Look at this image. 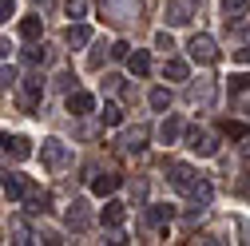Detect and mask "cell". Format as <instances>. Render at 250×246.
Wrapping results in <instances>:
<instances>
[{
  "mask_svg": "<svg viewBox=\"0 0 250 246\" xmlns=\"http://www.w3.org/2000/svg\"><path fill=\"white\" fill-rule=\"evenodd\" d=\"M8 234H12V242H16V246L32 242V230H28V223H24V219H12V223H8Z\"/></svg>",
  "mask_w": 250,
  "mask_h": 246,
  "instance_id": "obj_22",
  "label": "cell"
},
{
  "mask_svg": "<svg viewBox=\"0 0 250 246\" xmlns=\"http://www.w3.org/2000/svg\"><path fill=\"white\" fill-rule=\"evenodd\" d=\"M68 111L72 115H87V111H96V100H91L87 91H68Z\"/></svg>",
  "mask_w": 250,
  "mask_h": 246,
  "instance_id": "obj_14",
  "label": "cell"
},
{
  "mask_svg": "<svg viewBox=\"0 0 250 246\" xmlns=\"http://www.w3.org/2000/svg\"><path fill=\"white\" fill-rule=\"evenodd\" d=\"M40 32H44V24H40V16H24L20 20V36L32 44V40H40Z\"/></svg>",
  "mask_w": 250,
  "mask_h": 246,
  "instance_id": "obj_21",
  "label": "cell"
},
{
  "mask_svg": "<svg viewBox=\"0 0 250 246\" xmlns=\"http://www.w3.org/2000/svg\"><path fill=\"white\" fill-rule=\"evenodd\" d=\"M183 135V119L179 115H167L163 123H159V143H175Z\"/></svg>",
  "mask_w": 250,
  "mask_h": 246,
  "instance_id": "obj_16",
  "label": "cell"
},
{
  "mask_svg": "<svg viewBox=\"0 0 250 246\" xmlns=\"http://www.w3.org/2000/svg\"><path fill=\"white\" fill-rule=\"evenodd\" d=\"M8 16H12V0H0V24H4Z\"/></svg>",
  "mask_w": 250,
  "mask_h": 246,
  "instance_id": "obj_39",
  "label": "cell"
},
{
  "mask_svg": "<svg viewBox=\"0 0 250 246\" xmlns=\"http://www.w3.org/2000/svg\"><path fill=\"white\" fill-rule=\"evenodd\" d=\"M127 52H131V44H123V40L107 48V56H115V60H127Z\"/></svg>",
  "mask_w": 250,
  "mask_h": 246,
  "instance_id": "obj_33",
  "label": "cell"
},
{
  "mask_svg": "<svg viewBox=\"0 0 250 246\" xmlns=\"http://www.w3.org/2000/svg\"><path fill=\"white\" fill-rule=\"evenodd\" d=\"M234 103H238L242 115H250V91H234Z\"/></svg>",
  "mask_w": 250,
  "mask_h": 246,
  "instance_id": "obj_35",
  "label": "cell"
},
{
  "mask_svg": "<svg viewBox=\"0 0 250 246\" xmlns=\"http://www.w3.org/2000/svg\"><path fill=\"white\" fill-rule=\"evenodd\" d=\"M104 87H107V91H119L123 80H119V76H104Z\"/></svg>",
  "mask_w": 250,
  "mask_h": 246,
  "instance_id": "obj_38",
  "label": "cell"
},
{
  "mask_svg": "<svg viewBox=\"0 0 250 246\" xmlns=\"http://www.w3.org/2000/svg\"><path fill=\"white\" fill-rule=\"evenodd\" d=\"M230 91H250V76H230Z\"/></svg>",
  "mask_w": 250,
  "mask_h": 246,
  "instance_id": "obj_36",
  "label": "cell"
},
{
  "mask_svg": "<svg viewBox=\"0 0 250 246\" xmlns=\"http://www.w3.org/2000/svg\"><path fill=\"white\" fill-rule=\"evenodd\" d=\"M167 179H171L175 191H187L199 175H195V167H187V163H167Z\"/></svg>",
  "mask_w": 250,
  "mask_h": 246,
  "instance_id": "obj_7",
  "label": "cell"
},
{
  "mask_svg": "<svg viewBox=\"0 0 250 246\" xmlns=\"http://www.w3.org/2000/svg\"><path fill=\"white\" fill-rule=\"evenodd\" d=\"M12 83H16V72L12 68H0V91H8Z\"/></svg>",
  "mask_w": 250,
  "mask_h": 246,
  "instance_id": "obj_32",
  "label": "cell"
},
{
  "mask_svg": "<svg viewBox=\"0 0 250 246\" xmlns=\"http://www.w3.org/2000/svg\"><path fill=\"white\" fill-rule=\"evenodd\" d=\"M195 8H199V0H167L163 16H167L171 28H183V24H191V20H195Z\"/></svg>",
  "mask_w": 250,
  "mask_h": 246,
  "instance_id": "obj_4",
  "label": "cell"
},
{
  "mask_svg": "<svg viewBox=\"0 0 250 246\" xmlns=\"http://www.w3.org/2000/svg\"><path fill=\"white\" fill-rule=\"evenodd\" d=\"M187 100H191V103H203V107H210V103H214V83H210V80L191 83V87H187Z\"/></svg>",
  "mask_w": 250,
  "mask_h": 246,
  "instance_id": "obj_11",
  "label": "cell"
},
{
  "mask_svg": "<svg viewBox=\"0 0 250 246\" xmlns=\"http://www.w3.org/2000/svg\"><path fill=\"white\" fill-rule=\"evenodd\" d=\"M24 60H28V64H44V48L32 40V48H24Z\"/></svg>",
  "mask_w": 250,
  "mask_h": 246,
  "instance_id": "obj_30",
  "label": "cell"
},
{
  "mask_svg": "<svg viewBox=\"0 0 250 246\" xmlns=\"http://www.w3.org/2000/svg\"><path fill=\"white\" fill-rule=\"evenodd\" d=\"M100 119H104V127H115V123L123 119V111H119L115 103H104V111H100Z\"/></svg>",
  "mask_w": 250,
  "mask_h": 246,
  "instance_id": "obj_27",
  "label": "cell"
},
{
  "mask_svg": "<svg viewBox=\"0 0 250 246\" xmlns=\"http://www.w3.org/2000/svg\"><path fill=\"white\" fill-rule=\"evenodd\" d=\"M0 187H4L8 203H20V199H24V187H28V183H24L20 175H12V171H0Z\"/></svg>",
  "mask_w": 250,
  "mask_h": 246,
  "instance_id": "obj_10",
  "label": "cell"
},
{
  "mask_svg": "<svg viewBox=\"0 0 250 246\" xmlns=\"http://www.w3.org/2000/svg\"><path fill=\"white\" fill-rule=\"evenodd\" d=\"M64 12H68L72 20H80V16L87 12V0H64Z\"/></svg>",
  "mask_w": 250,
  "mask_h": 246,
  "instance_id": "obj_29",
  "label": "cell"
},
{
  "mask_svg": "<svg viewBox=\"0 0 250 246\" xmlns=\"http://www.w3.org/2000/svg\"><path fill=\"white\" fill-rule=\"evenodd\" d=\"M171 219H175L171 206H151V210H147V226H163V223H171Z\"/></svg>",
  "mask_w": 250,
  "mask_h": 246,
  "instance_id": "obj_24",
  "label": "cell"
},
{
  "mask_svg": "<svg viewBox=\"0 0 250 246\" xmlns=\"http://www.w3.org/2000/svg\"><path fill=\"white\" fill-rule=\"evenodd\" d=\"M163 76H167V80H187V60H167V64H163Z\"/></svg>",
  "mask_w": 250,
  "mask_h": 246,
  "instance_id": "obj_25",
  "label": "cell"
},
{
  "mask_svg": "<svg viewBox=\"0 0 250 246\" xmlns=\"http://www.w3.org/2000/svg\"><path fill=\"white\" fill-rule=\"evenodd\" d=\"M0 147L8 151L12 159H28L32 155V139H24V135H12V139H0Z\"/></svg>",
  "mask_w": 250,
  "mask_h": 246,
  "instance_id": "obj_13",
  "label": "cell"
},
{
  "mask_svg": "<svg viewBox=\"0 0 250 246\" xmlns=\"http://www.w3.org/2000/svg\"><path fill=\"white\" fill-rule=\"evenodd\" d=\"M127 68H131V76H147V72H151V56H147L143 48L127 52Z\"/></svg>",
  "mask_w": 250,
  "mask_h": 246,
  "instance_id": "obj_19",
  "label": "cell"
},
{
  "mask_svg": "<svg viewBox=\"0 0 250 246\" xmlns=\"http://www.w3.org/2000/svg\"><path fill=\"white\" fill-rule=\"evenodd\" d=\"M147 139H151V127L147 123H139V127H131V131H123V151H127V155H139V151L147 147Z\"/></svg>",
  "mask_w": 250,
  "mask_h": 246,
  "instance_id": "obj_6",
  "label": "cell"
},
{
  "mask_svg": "<svg viewBox=\"0 0 250 246\" xmlns=\"http://www.w3.org/2000/svg\"><path fill=\"white\" fill-rule=\"evenodd\" d=\"M183 139H187V147H191L195 155H203V159L218 155V139H214L210 131H203V127H187V131H183Z\"/></svg>",
  "mask_w": 250,
  "mask_h": 246,
  "instance_id": "obj_3",
  "label": "cell"
},
{
  "mask_svg": "<svg viewBox=\"0 0 250 246\" xmlns=\"http://www.w3.org/2000/svg\"><path fill=\"white\" fill-rule=\"evenodd\" d=\"M246 12H250V0H223V16H227V24H238Z\"/></svg>",
  "mask_w": 250,
  "mask_h": 246,
  "instance_id": "obj_18",
  "label": "cell"
},
{
  "mask_svg": "<svg viewBox=\"0 0 250 246\" xmlns=\"http://www.w3.org/2000/svg\"><path fill=\"white\" fill-rule=\"evenodd\" d=\"M44 100V76L32 72V76H24V107H36Z\"/></svg>",
  "mask_w": 250,
  "mask_h": 246,
  "instance_id": "obj_8",
  "label": "cell"
},
{
  "mask_svg": "<svg viewBox=\"0 0 250 246\" xmlns=\"http://www.w3.org/2000/svg\"><path fill=\"white\" fill-rule=\"evenodd\" d=\"M100 16L107 24H131L139 20V0H100Z\"/></svg>",
  "mask_w": 250,
  "mask_h": 246,
  "instance_id": "obj_1",
  "label": "cell"
},
{
  "mask_svg": "<svg viewBox=\"0 0 250 246\" xmlns=\"http://www.w3.org/2000/svg\"><path fill=\"white\" fill-rule=\"evenodd\" d=\"M104 56H107V48L96 44V48H91V56H87V64H91V68H100V64H104Z\"/></svg>",
  "mask_w": 250,
  "mask_h": 246,
  "instance_id": "obj_31",
  "label": "cell"
},
{
  "mask_svg": "<svg viewBox=\"0 0 250 246\" xmlns=\"http://www.w3.org/2000/svg\"><path fill=\"white\" fill-rule=\"evenodd\" d=\"M155 48H163V52H171V48H175V40H171V32H159V36H155Z\"/></svg>",
  "mask_w": 250,
  "mask_h": 246,
  "instance_id": "obj_37",
  "label": "cell"
},
{
  "mask_svg": "<svg viewBox=\"0 0 250 246\" xmlns=\"http://www.w3.org/2000/svg\"><path fill=\"white\" fill-rule=\"evenodd\" d=\"M187 52H191V60H195V64H214V60H218V44L210 40V36H191V44H187Z\"/></svg>",
  "mask_w": 250,
  "mask_h": 246,
  "instance_id": "obj_5",
  "label": "cell"
},
{
  "mask_svg": "<svg viewBox=\"0 0 250 246\" xmlns=\"http://www.w3.org/2000/svg\"><path fill=\"white\" fill-rule=\"evenodd\" d=\"M64 40H68V48H83V44H91V28L87 24H68Z\"/></svg>",
  "mask_w": 250,
  "mask_h": 246,
  "instance_id": "obj_15",
  "label": "cell"
},
{
  "mask_svg": "<svg viewBox=\"0 0 250 246\" xmlns=\"http://www.w3.org/2000/svg\"><path fill=\"white\" fill-rule=\"evenodd\" d=\"M24 203H28V210H32V214H44L48 210V191H36V187H24Z\"/></svg>",
  "mask_w": 250,
  "mask_h": 246,
  "instance_id": "obj_17",
  "label": "cell"
},
{
  "mask_svg": "<svg viewBox=\"0 0 250 246\" xmlns=\"http://www.w3.org/2000/svg\"><path fill=\"white\" fill-rule=\"evenodd\" d=\"M40 163H44L48 171H64V167L72 163L68 143H64V139H44V143H40Z\"/></svg>",
  "mask_w": 250,
  "mask_h": 246,
  "instance_id": "obj_2",
  "label": "cell"
},
{
  "mask_svg": "<svg viewBox=\"0 0 250 246\" xmlns=\"http://www.w3.org/2000/svg\"><path fill=\"white\" fill-rule=\"evenodd\" d=\"M56 87H64V91H72V87H76V76H72V72H60V76H56Z\"/></svg>",
  "mask_w": 250,
  "mask_h": 246,
  "instance_id": "obj_34",
  "label": "cell"
},
{
  "mask_svg": "<svg viewBox=\"0 0 250 246\" xmlns=\"http://www.w3.org/2000/svg\"><path fill=\"white\" fill-rule=\"evenodd\" d=\"M223 135H227V139H246V123H230V119H227V123H223Z\"/></svg>",
  "mask_w": 250,
  "mask_h": 246,
  "instance_id": "obj_28",
  "label": "cell"
},
{
  "mask_svg": "<svg viewBox=\"0 0 250 246\" xmlns=\"http://www.w3.org/2000/svg\"><path fill=\"white\" fill-rule=\"evenodd\" d=\"M68 226H72V230H87V226H91V210H87L83 199H76V203L68 206Z\"/></svg>",
  "mask_w": 250,
  "mask_h": 246,
  "instance_id": "obj_9",
  "label": "cell"
},
{
  "mask_svg": "<svg viewBox=\"0 0 250 246\" xmlns=\"http://www.w3.org/2000/svg\"><path fill=\"white\" fill-rule=\"evenodd\" d=\"M147 100H151V107H155V111H167V107H171V91H167V87H155Z\"/></svg>",
  "mask_w": 250,
  "mask_h": 246,
  "instance_id": "obj_26",
  "label": "cell"
},
{
  "mask_svg": "<svg viewBox=\"0 0 250 246\" xmlns=\"http://www.w3.org/2000/svg\"><path fill=\"white\" fill-rule=\"evenodd\" d=\"M104 226H123V219H127V210H123V203H104Z\"/></svg>",
  "mask_w": 250,
  "mask_h": 246,
  "instance_id": "obj_20",
  "label": "cell"
},
{
  "mask_svg": "<svg viewBox=\"0 0 250 246\" xmlns=\"http://www.w3.org/2000/svg\"><path fill=\"white\" fill-rule=\"evenodd\" d=\"M91 191L96 195H115L119 191V175H100L96 183H91Z\"/></svg>",
  "mask_w": 250,
  "mask_h": 246,
  "instance_id": "obj_23",
  "label": "cell"
},
{
  "mask_svg": "<svg viewBox=\"0 0 250 246\" xmlns=\"http://www.w3.org/2000/svg\"><path fill=\"white\" fill-rule=\"evenodd\" d=\"M8 56V40H0V60H4Z\"/></svg>",
  "mask_w": 250,
  "mask_h": 246,
  "instance_id": "obj_40",
  "label": "cell"
},
{
  "mask_svg": "<svg viewBox=\"0 0 250 246\" xmlns=\"http://www.w3.org/2000/svg\"><path fill=\"white\" fill-rule=\"evenodd\" d=\"M242 151H246V155H250V135H246V147H242Z\"/></svg>",
  "mask_w": 250,
  "mask_h": 246,
  "instance_id": "obj_41",
  "label": "cell"
},
{
  "mask_svg": "<svg viewBox=\"0 0 250 246\" xmlns=\"http://www.w3.org/2000/svg\"><path fill=\"white\" fill-rule=\"evenodd\" d=\"M183 195H187V199H191L195 206H207V203H210V195H214V187H210V183H207V179H195V183H191V187H187Z\"/></svg>",
  "mask_w": 250,
  "mask_h": 246,
  "instance_id": "obj_12",
  "label": "cell"
}]
</instances>
